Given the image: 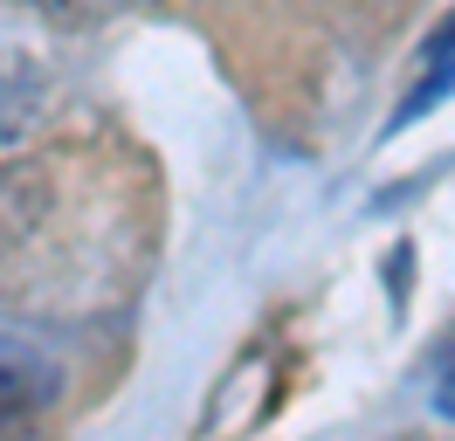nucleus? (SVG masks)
<instances>
[{
	"label": "nucleus",
	"instance_id": "obj_1",
	"mask_svg": "<svg viewBox=\"0 0 455 441\" xmlns=\"http://www.w3.org/2000/svg\"><path fill=\"white\" fill-rule=\"evenodd\" d=\"M56 393H62L56 358L42 352V345H28V338H14V331H0V435L42 421V413L56 407Z\"/></svg>",
	"mask_w": 455,
	"mask_h": 441
},
{
	"label": "nucleus",
	"instance_id": "obj_2",
	"mask_svg": "<svg viewBox=\"0 0 455 441\" xmlns=\"http://www.w3.org/2000/svg\"><path fill=\"white\" fill-rule=\"evenodd\" d=\"M35 214H42V180L28 165H0V255L35 228Z\"/></svg>",
	"mask_w": 455,
	"mask_h": 441
},
{
	"label": "nucleus",
	"instance_id": "obj_3",
	"mask_svg": "<svg viewBox=\"0 0 455 441\" xmlns=\"http://www.w3.org/2000/svg\"><path fill=\"white\" fill-rule=\"evenodd\" d=\"M35 14H49L62 28H97V21H117L124 7H139V0H28Z\"/></svg>",
	"mask_w": 455,
	"mask_h": 441
},
{
	"label": "nucleus",
	"instance_id": "obj_4",
	"mask_svg": "<svg viewBox=\"0 0 455 441\" xmlns=\"http://www.w3.org/2000/svg\"><path fill=\"white\" fill-rule=\"evenodd\" d=\"M435 42H455V35H435ZM427 55H435V76H427L421 90H414V104L400 110V124H407V117H421V110H427V97H435L442 83H455V69H449V49H427Z\"/></svg>",
	"mask_w": 455,
	"mask_h": 441
},
{
	"label": "nucleus",
	"instance_id": "obj_5",
	"mask_svg": "<svg viewBox=\"0 0 455 441\" xmlns=\"http://www.w3.org/2000/svg\"><path fill=\"white\" fill-rule=\"evenodd\" d=\"M435 407L455 421V345L442 352V365H435Z\"/></svg>",
	"mask_w": 455,
	"mask_h": 441
},
{
	"label": "nucleus",
	"instance_id": "obj_6",
	"mask_svg": "<svg viewBox=\"0 0 455 441\" xmlns=\"http://www.w3.org/2000/svg\"><path fill=\"white\" fill-rule=\"evenodd\" d=\"M7 104H14V90L0 83V138H14V124H21V110H7Z\"/></svg>",
	"mask_w": 455,
	"mask_h": 441
}]
</instances>
